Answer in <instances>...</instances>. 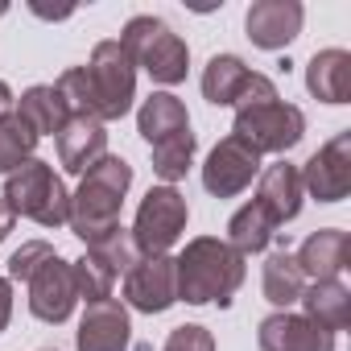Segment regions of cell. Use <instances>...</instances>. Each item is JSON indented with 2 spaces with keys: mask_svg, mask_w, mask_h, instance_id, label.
Listing matches in <instances>:
<instances>
[{
  "mask_svg": "<svg viewBox=\"0 0 351 351\" xmlns=\"http://www.w3.org/2000/svg\"><path fill=\"white\" fill-rule=\"evenodd\" d=\"M173 265H178V302L191 306H232L248 277L244 256L219 236H195Z\"/></svg>",
  "mask_w": 351,
  "mask_h": 351,
  "instance_id": "cell-1",
  "label": "cell"
},
{
  "mask_svg": "<svg viewBox=\"0 0 351 351\" xmlns=\"http://www.w3.org/2000/svg\"><path fill=\"white\" fill-rule=\"evenodd\" d=\"M132 186V165L124 157H99L87 173L79 191L71 195V232L95 248L99 240H108L116 228H120V207H124V195Z\"/></svg>",
  "mask_w": 351,
  "mask_h": 351,
  "instance_id": "cell-2",
  "label": "cell"
},
{
  "mask_svg": "<svg viewBox=\"0 0 351 351\" xmlns=\"http://www.w3.org/2000/svg\"><path fill=\"white\" fill-rule=\"evenodd\" d=\"M13 215H25L42 228H62L71 219V191L62 186V178L54 173L50 161L29 157L21 169H13L5 178V195Z\"/></svg>",
  "mask_w": 351,
  "mask_h": 351,
  "instance_id": "cell-3",
  "label": "cell"
},
{
  "mask_svg": "<svg viewBox=\"0 0 351 351\" xmlns=\"http://www.w3.org/2000/svg\"><path fill=\"white\" fill-rule=\"evenodd\" d=\"M120 46L128 50L132 66L149 71V79L161 83V87H173V83L186 79L191 50L161 17H132L120 34Z\"/></svg>",
  "mask_w": 351,
  "mask_h": 351,
  "instance_id": "cell-4",
  "label": "cell"
},
{
  "mask_svg": "<svg viewBox=\"0 0 351 351\" xmlns=\"http://www.w3.org/2000/svg\"><path fill=\"white\" fill-rule=\"evenodd\" d=\"M186 219H191V207L186 199L173 191V186H153L141 207H136V219H132V244L141 256H161L178 244V236L186 232Z\"/></svg>",
  "mask_w": 351,
  "mask_h": 351,
  "instance_id": "cell-5",
  "label": "cell"
},
{
  "mask_svg": "<svg viewBox=\"0 0 351 351\" xmlns=\"http://www.w3.org/2000/svg\"><path fill=\"white\" fill-rule=\"evenodd\" d=\"M87 79H91V95H95V116L108 124V120H120L128 108H132V95H136V66L128 58V50L120 42H99L91 50V62H87Z\"/></svg>",
  "mask_w": 351,
  "mask_h": 351,
  "instance_id": "cell-6",
  "label": "cell"
},
{
  "mask_svg": "<svg viewBox=\"0 0 351 351\" xmlns=\"http://www.w3.org/2000/svg\"><path fill=\"white\" fill-rule=\"evenodd\" d=\"M232 136L248 141L256 153H289L306 136V116H302V108L281 104V99L252 104V108H236Z\"/></svg>",
  "mask_w": 351,
  "mask_h": 351,
  "instance_id": "cell-7",
  "label": "cell"
},
{
  "mask_svg": "<svg viewBox=\"0 0 351 351\" xmlns=\"http://www.w3.org/2000/svg\"><path fill=\"white\" fill-rule=\"evenodd\" d=\"M124 298L141 314H165L173 302H178V265H173V256L169 252L141 256L124 273Z\"/></svg>",
  "mask_w": 351,
  "mask_h": 351,
  "instance_id": "cell-8",
  "label": "cell"
},
{
  "mask_svg": "<svg viewBox=\"0 0 351 351\" xmlns=\"http://www.w3.org/2000/svg\"><path fill=\"white\" fill-rule=\"evenodd\" d=\"M261 173V153L240 141V136H223L211 153H207V165H203V186L215 195V199H232L240 191L252 186V178Z\"/></svg>",
  "mask_w": 351,
  "mask_h": 351,
  "instance_id": "cell-9",
  "label": "cell"
},
{
  "mask_svg": "<svg viewBox=\"0 0 351 351\" xmlns=\"http://www.w3.org/2000/svg\"><path fill=\"white\" fill-rule=\"evenodd\" d=\"M302 191L318 203H343L351 195V132L330 136L302 169Z\"/></svg>",
  "mask_w": 351,
  "mask_h": 351,
  "instance_id": "cell-10",
  "label": "cell"
},
{
  "mask_svg": "<svg viewBox=\"0 0 351 351\" xmlns=\"http://www.w3.org/2000/svg\"><path fill=\"white\" fill-rule=\"evenodd\" d=\"M75 302H79V289H75L71 261H62V256L54 252V256L29 277V310H34V318L58 326V322L71 318Z\"/></svg>",
  "mask_w": 351,
  "mask_h": 351,
  "instance_id": "cell-11",
  "label": "cell"
},
{
  "mask_svg": "<svg viewBox=\"0 0 351 351\" xmlns=\"http://www.w3.org/2000/svg\"><path fill=\"white\" fill-rule=\"evenodd\" d=\"M306 9L298 0H256L244 17V29L252 38V46L261 50H285L298 34H302Z\"/></svg>",
  "mask_w": 351,
  "mask_h": 351,
  "instance_id": "cell-12",
  "label": "cell"
},
{
  "mask_svg": "<svg viewBox=\"0 0 351 351\" xmlns=\"http://www.w3.org/2000/svg\"><path fill=\"white\" fill-rule=\"evenodd\" d=\"M256 343H261V351H335L330 330H322L306 314H289V310L269 314L256 330Z\"/></svg>",
  "mask_w": 351,
  "mask_h": 351,
  "instance_id": "cell-13",
  "label": "cell"
},
{
  "mask_svg": "<svg viewBox=\"0 0 351 351\" xmlns=\"http://www.w3.org/2000/svg\"><path fill=\"white\" fill-rule=\"evenodd\" d=\"M132 339V326H128V310L116 302V298H104V302H87L83 310V322H79V351H124Z\"/></svg>",
  "mask_w": 351,
  "mask_h": 351,
  "instance_id": "cell-14",
  "label": "cell"
},
{
  "mask_svg": "<svg viewBox=\"0 0 351 351\" xmlns=\"http://www.w3.org/2000/svg\"><path fill=\"white\" fill-rule=\"evenodd\" d=\"M99 157H108V128L95 116H71L58 132V161L66 173H87Z\"/></svg>",
  "mask_w": 351,
  "mask_h": 351,
  "instance_id": "cell-15",
  "label": "cell"
},
{
  "mask_svg": "<svg viewBox=\"0 0 351 351\" xmlns=\"http://www.w3.org/2000/svg\"><path fill=\"white\" fill-rule=\"evenodd\" d=\"M347 256H351V240L339 228H322L306 236V244L293 252L302 277H314V281H339V273L347 269Z\"/></svg>",
  "mask_w": 351,
  "mask_h": 351,
  "instance_id": "cell-16",
  "label": "cell"
},
{
  "mask_svg": "<svg viewBox=\"0 0 351 351\" xmlns=\"http://www.w3.org/2000/svg\"><path fill=\"white\" fill-rule=\"evenodd\" d=\"M302 173H298V165H289V161H277V165H269L265 173H261V191H256V203L269 211V219L281 228V223H289V219H298V211H302Z\"/></svg>",
  "mask_w": 351,
  "mask_h": 351,
  "instance_id": "cell-17",
  "label": "cell"
},
{
  "mask_svg": "<svg viewBox=\"0 0 351 351\" xmlns=\"http://www.w3.org/2000/svg\"><path fill=\"white\" fill-rule=\"evenodd\" d=\"M306 87L322 104H347L351 99V54L339 46L318 50L306 66Z\"/></svg>",
  "mask_w": 351,
  "mask_h": 351,
  "instance_id": "cell-18",
  "label": "cell"
},
{
  "mask_svg": "<svg viewBox=\"0 0 351 351\" xmlns=\"http://www.w3.org/2000/svg\"><path fill=\"white\" fill-rule=\"evenodd\" d=\"M191 128V116H186V104L178 95H169V91H153L141 112H136V132L149 141V149L173 132H186Z\"/></svg>",
  "mask_w": 351,
  "mask_h": 351,
  "instance_id": "cell-19",
  "label": "cell"
},
{
  "mask_svg": "<svg viewBox=\"0 0 351 351\" xmlns=\"http://www.w3.org/2000/svg\"><path fill=\"white\" fill-rule=\"evenodd\" d=\"M302 306H306V318L318 322L330 335L343 330V326H351V289L343 281H314L302 293Z\"/></svg>",
  "mask_w": 351,
  "mask_h": 351,
  "instance_id": "cell-20",
  "label": "cell"
},
{
  "mask_svg": "<svg viewBox=\"0 0 351 351\" xmlns=\"http://www.w3.org/2000/svg\"><path fill=\"white\" fill-rule=\"evenodd\" d=\"M38 136H58L62 132V124L71 120V112H66V104H62V95L54 91V83L46 87V83H38V87H29L21 99H17V108H13Z\"/></svg>",
  "mask_w": 351,
  "mask_h": 351,
  "instance_id": "cell-21",
  "label": "cell"
},
{
  "mask_svg": "<svg viewBox=\"0 0 351 351\" xmlns=\"http://www.w3.org/2000/svg\"><path fill=\"white\" fill-rule=\"evenodd\" d=\"M248 75H252V71L244 66V58H236V54H215V58L207 62V71H203V95H207V104L232 108V104L240 99Z\"/></svg>",
  "mask_w": 351,
  "mask_h": 351,
  "instance_id": "cell-22",
  "label": "cell"
},
{
  "mask_svg": "<svg viewBox=\"0 0 351 351\" xmlns=\"http://www.w3.org/2000/svg\"><path fill=\"white\" fill-rule=\"evenodd\" d=\"M273 232H277V223L269 219V211L252 199V203H244L232 219H228V244L240 252V256H252V252H265L269 248V240H273Z\"/></svg>",
  "mask_w": 351,
  "mask_h": 351,
  "instance_id": "cell-23",
  "label": "cell"
},
{
  "mask_svg": "<svg viewBox=\"0 0 351 351\" xmlns=\"http://www.w3.org/2000/svg\"><path fill=\"white\" fill-rule=\"evenodd\" d=\"M261 285H265V298H269L273 306H281V310H289L293 302H302L306 277H302L293 252H273V256L265 261V281H261Z\"/></svg>",
  "mask_w": 351,
  "mask_h": 351,
  "instance_id": "cell-24",
  "label": "cell"
},
{
  "mask_svg": "<svg viewBox=\"0 0 351 351\" xmlns=\"http://www.w3.org/2000/svg\"><path fill=\"white\" fill-rule=\"evenodd\" d=\"M38 141H42V136H38L17 112H5V116H0V173L9 178L13 169H21V165L34 157Z\"/></svg>",
  "mask_w": 351,
  "mask_h": 351,
  "instance_id": "cell-25",
  "label": "cell"
},
{
  "mask_svg": "<svg viewBox=\"0 0 351 351\" xmlns=\"http://www.w3.org/2000/svg\"><path fill=\"white\" fill-rule=\"evenodd\" d=\"M191 161H195V132L191 128L186 132H173V136H165V141L153 145V173H157L165 186H173L178 178H186Z\"/></svg>",
  "mask_w": 351,
  "mask_h": 351,
  "instance_id": "cell-26",
  "label": "cell"
},
{
  "mask_svg": "<svg viewBox=\"0 0 351 351\" xmlns=\"http://www.w3.org/2000/svg\"><path fill=\"white\" fill-rule=\"evenodd\" d=\"M71 273H75V289H79V298H87V302H104V298H112V285H116V273L87 248V256H79L75 265H71Z\"/></svg>",
  "mask_w": 351,
  "mask_h": 351,
  "instance_id": "cell-27",
  "label": "cell"
},
{
  "mask_svg": "<svg viewBox=\"0 0 351 351\" xmlns=\"http://www.w3.org/2000/svg\"><path fill=\"white\" fill-rule=\"evenodd\" d=\"M91 252H95V256L116 273V277H120V273H128V269L141 261V252H136V244H132V232H124V228H116V232H112L108 240H99Z\"/></svg>",
  "mask_w": 351,
  "mask_h": 351,
  "instance_id": "cell-28",
  "label": "cell"
},
{
  "mask_svg": "<svg viewBox=\"0 0 351 351\" xmlns=\"http://www.w3.org/2000/svg\"><path fill=\"white\" fill-rule=\"evenodd\" d=\"M50 256H54V248H50L46 240H29V244H21V248L9 256V281H29Z\"/></svg>",
  "mask_w": 351,
  "mask_h": 351,
  "instance_id": "cell-29",
  "label": "cell"
},
{
  "mask_svg": "<svg viewBox=\"0 0 351 351\" xmlns=\"http://www.w3.org/2000/svg\"><path fill=\"white\" fill-rule=\"evenodd\" d=\"M161 351H215V335L199 322H182V326H173L165 347Z\"/></svg>",
  "mask_w": 351,
  "mask_h": 351,
  "instance_id": "cell-30",
  "label": "cell"
},
{
  "mask_svg": "<svg viewBox=\"0 0 351 351\" xmlns=\"http://www.w3.org/2000/svg\"><path fill=\"white\" fill-rule=\"evenodd\" d=\"M269 99H281L277 95V83L269 79V75H248V83H244V91H240V99L232 104V108H252V104H269Z\"/></svg>",
  "mask_w": 351,
  "mask_h": 351,
  "instance_id": "cell-31",
  "label": "cell"
},
{
  "mask_svg": "<svg viewBox=\"0 0 351 351\" xmlns=\"http://www.w3.org/2000/svg\"><path fill=\"white\" fill-rule=\"evenodd\" d=\"M9 318H13V281L0 277V330L9 326Z\"/></svg>",
  "mask_w": 351,
  "mask_h": 351,
  "instance_id": "cell-32",
  "label": "cell"
},
{
  "mask_svg": "<svg viewBox=\"0 0 351 351\" xmlns=\"http://www.w3.org/2000/svg\"><path fill=\"white\" fill-rule=\"evenodd\" d=\"M13 223H17V215L9 211V203H5V199H0V244H5V240H9V232H13Z\"/></svg>",
  "mask_w": 351,
  "mask_h": 351,
  "instance_id": "cell-33",
  "label": "cell"
},
{
  "mask_svg": "<svg viewBox=\"0 0 351 351\" xmlns=\"http://www.w3.org/2000/svg\"><path fill=\"white\" fill-rule=\"evenodd\" d=\"M5 112H13V87L0 79V116H5Z\"/></svg>",
  "mask_w": 351,
  "mask_h": 351,
  "instance_id": "cell-34",
  "label": "cell"
},
{
  "mask_svg": "<svg viewBox=\"0 0 351 351\" xmlns=\"http://www.w3.org/2000/svg\"><path fill=\"white\" fill-rule=\"evenodd\" d=\"M0 13H5V5H0Z\"/></svg>",
  "mask_w": 351,
  "mask_h": 351,
  "instance_id": "cell-35",
  "label": "cell"
}]
</instances>
